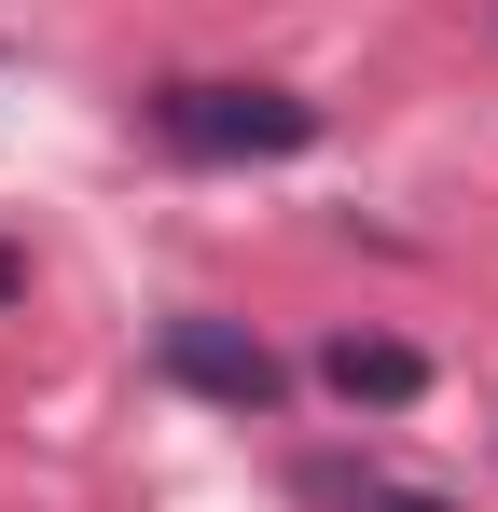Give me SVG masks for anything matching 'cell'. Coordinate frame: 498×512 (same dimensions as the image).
I'll return each mask as SVG.
<instances>
[{
  "instance_id": "3",
  "label": "cell",
  "mask_w": 498,
  "mask_h": 512,
  "mask_svg": "<svg viewBox=\"0 0 498 512\" xmlns=\"http://www.w3.org/2000/svg\"><path fill=\"white\" fill-rule=\"evenodd\" d=\"M319 388L346 402V416H402V402H429V346H402V333H332L319 346Z\"/></svg>"
},
{
  "instance_id": "5",
  "label": "cell",
  "mask_w": 498,
  "mask_h": 512,
  "mask_svg": "<svg viewBox=\"0 0 498 512\" xmlns=\"http://www.w3.org/2000/svg\"><path fill=\"white\" fill-rule=\"evenodd\" d=\"M14 291H28V263H14V250H0V305H14Z\"/></svg>"
},
{
  "instance_id": "4",
  "label": "cell",
  "mask_w": 498,
  "mask_h": 512,
  "mask_svg": "<svg viewBox=\"0 0 498 512\" xmlns=\"http://www.w3.org/2000/svg\"><path fill=\"white\" fill-rule=\"evenodd\" d=\"M305 499H319V512H457V499H429V485H388V471H346V457H319V471H305Z\"/></svg>"
},
{
  "instance_id": "2",
  "label": "cell",
  "mask_w": 498,
  "mask_h": 512,
  "mask_svg": "<svg viewBox=\"0 0 498 512\" xmlns=\"http://www.w3.org/2000/svg\"><path fill=\"white\" fill-rule=\"evenodd\" d=\"M153 360L180 374V388H194V402H222V416H277V402H291L277 346L249 333V319H208V305H180V319L153 333Z\"/></svg>"
},
{
  "instance_id": "1",
  "label": "cell",
  "mask_w": 498,
  "mask_h": 512,
  "mask_svg": "<svg viewBox=\"0 0 498 512\" xmlns=\"http://www.w3.org/2000/svg\"><path fill=\"white\" fill-rule=\"evenodd\" d=\"M153 139L194 153V167H277V153L319 139V97H291V84H166Z\"/></svg>"
}]
</instances>
